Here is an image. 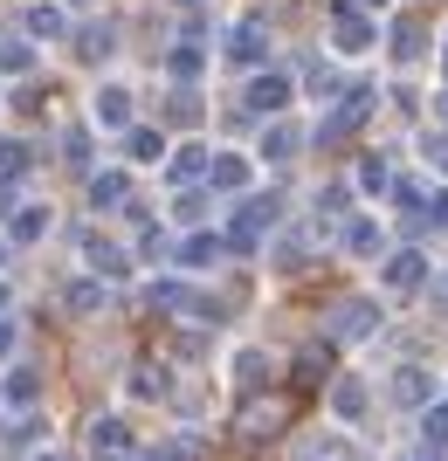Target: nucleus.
<instances>
[{"instance_id": "2eb2a0df", "label": "nucleus", "mask_w": 448, "mask_h": 461, "mask_svg": "<svg viewBox=\"0 0 448 461\" xmlns=\"http://www.w3.org/2000/svg\"><path fill=\"white\" fill-rule=\"evenodd\" d=\"M173 77H200V49H173Z\"/></svg>"}, {"instance_id": "f03ea898", "label": "nucleus", "mask_w": 448, "mask_h": 461, "mask_svg": "<svg viewBox=\"0 0 448 461\" xmlns=\"http://www.w3.org/2000/svg\"><path fill=\"white\" fill-rule=\"evenodd\" d=\"M366 111H372V90H352L345 104L332 111V124H325V138H352L359 124H366Z\"/></svg>"}, {"instance_id": "412c9836", "label": "nucleus", "mask_w": 448, "mask_h": 461, "mask_svg": "<svg viewBox=\"0 0 448 461\" xmlns=\"http://www.w3.org/2000/svg\"><path fill=\"white\" fill-rule=\"evenodd\" d=\"M442 69H448V49H442Z\"/></svg>"}, {"instance_id": "aec40b11", "label": "nucleus", "mask_w": 448, "mask_h": 461, "mask_svg": "<svg viewBox=\"0 0 448 461\" xmlns=\"http://www.w3.org/2000/svg\"><path fill=\"white\" fill-rule=\"evenodd\" d=\"M434 117H448V90H442V96H434Z\"/></svg>"}, {"instance_id": "dca6fc26", "label": "nucleus", "mask_w": 448, "mask_h": 461, "mask_svg": "<svg viewBox=\"0 0 448 461\" xmlns=\"http://www.w3.org/2000/svg\"><path fill=\"white\" fill-rule=\"evenodd\" d=\"M200 166H207V158H200V145H194V152H179V158H173V179H194Z\"/></svg>"}, {"instance_id": "7ed1b4c3", "label": "nucleus", "mask_w": 448, "mask_h": 461, "mask_svg": "<svg viewBox=\"0 0 448 461\" xmlns=\"http://www.w3.org/2000/svg\"><path fill=\"white\" fill-rule=\"evenodd\" d=\"M262 49H270V35H262V21H242L228 35V56L234 62H262Z\"/></svg>"}, {"instance_id": "f8f14e48", "label": "nucleus", "mask_w": 448, "mask_h": 461, "mask_svg": "<svg viewBox=\"0 0 448 461\" xmlns=\"http://www.w3.org/2000/svg\"><path fill=\"white\" fill-rule=\"evenodd\" d=\"M215 179H221V186H242V179H249V158H215Z\"/></svg>"}, {"instance_id": "4be33fe9", "label": "nucleus", "mask_w": 448, "mask_h": 461, "mask_svg": "<svg viewBox=\"0 0 448 461\" xmlns=\"http://www.w3.org/2000/svg\"><path fill=\"white\" fill-rule=\"evenodd\" d=\"M77 7H83V0H77Z\"/></svg>"}, {"instance_id": "ddd939ff", "label": "nucleus", "mask_w": 448, "mask_h": 461, "mask_svg": "<svg viewBox=\"0 0 448 461\" xmlns=\"http://www.w3.org/2000/svg\"><path fill=\"white\" fill-rule=\"evenodd\" d=\"M345 241H352L359 255H372V249H379V228H372V221H352V234H345Z\"/></svg>"}, {"instance_id": "9d476101", "label": "nucleus", "mask_w": 448, "mask_h": 461, "mask_svg": "<svg viewBox=\"0 0 448 461\" xmlns=\"http://www.w3.org/2000/svg\"><path fill=\"white\" fill-rule=\"evenodd\" d=\"M393 56H400V62L421 56V28H407V21H400V28H393Z\"/></svg>"}, {"instance_id": "a211bd4d", "label": "nucleus", "mask_w": 448, "mask_h": 461, "mask_svg": "<svg viewBox=\"0 0 448 461\" xmlns=\"http://www.w3.org/2000/svg\"><path fill=\"white\" fill-rule=\"evenodd\" d=\"M428 166H448V131H434V138H428Z\"/></svg>"}, {"instance_id": "423d86ee", "label": "nucleus", "mask_w": 448, "mask_h": 461, "mask_svg": "<svg viewBox=\"0 0 448 461\" xmlns=\"http://www.w3.org/2000/svg\"><path fill=\"white\" fill-rule=\"evenodd\" d=\"M387 283L393 289H414V283H421V255H393V262H387Z\"/></svg>"}, {"instance_id": "0eeeda50", "label": "nucleus", "mask_w": 448, "mask_h": 461, "mask_svg": "<svg viewBox=\"0 0 448 461\" xmlns=\"http://www.w3.org/2000/svg\"><path fill=\"white\" fill-rule=\"evenodd\" d=\"M97 111H104L97 124H124V111H132V96H124V90H104V96H97Z\"/></svg>"}, {"instance_id": "39448f33", "label": "nucleus", "mask_w": 448, "mask_h": 461, "mask_svg": "<svg viewBox=\"0 0 448 461\" xmlns=\"http://www.w3.org/2000/svg\"><path fill=\"white\" fill-rule=\"evenodd\" d=\"M428 372H421V366H407V372H400V379H393V393H400V400H407V406H421V400H428Z\"/></svg>"}, {"instance_id": "1a4fd4ad", "label": "nucleus", "mask_w": 448, "mask_h": 461, "mask_svg": "<svg viewBox=\"0 0 448 461\" xmlns=\"http://www.w3.org/2000/svg\"><path fill=\"white\" fill-rule=\"evenodd\" d=\"M421 434H428V447H448V406H428V420H421Z\"/></svg>"}, {"instance_id": "f3484780", "label": "nucleus", "mask_w": 448, "mask_h": 461, "mask_svg": "<svg viewBox=\"0 0 448 461\" xmlns=\"http://www.w3.org/2000/svg\"><path fill=\"white\" fill-rule=\"evenodd\" d=\"M359 406H366V393H359V385L345 379V385H338V413H359Z\"/></svg>"}, {"instance_id": "20e7f679", "label": "nucleus", "mask_w": 448, "mask_h": 461, "mask_svg": "<svg viewBox=\"0 0 448 461\" xmlns=\"http://www.w3.org/2000/svg\"><path fill=\"white\" fill-rule=\"evenodd\" d=\"M290 104V77H255L249 83V111H283Z\"/></svg>"}, {"instance_id": "9b49d317", "label": "nucleus", "mask_w": 448, "mask_h": 461, "mask_svg": "<svg viewBox=\"0 0 448 461\" xmlns=\"http://www.w3.org/2000/svg\"><path fill=\"white\" fill-rule=\"evenodd\" d=\"M262 152H270V158H290L297 152V131H290V124H276V131L262 138Z\"/></svg>"}, {"instance_id": "4468645a", "label": "nucleus", "mask_w": 448, "mask_h": 461, "mask_svg": "<svg viewBox=\"0 0 448 461\" xmlns=\"http://www.w3.org/2000/svg\"><path fill=\"white\" fill-rule=\"evenodd\" d=\"M0 69H7V77H21V69H28V49H21V41H7V49H0Z\"/></svg>"}, {"instance_id": "6ab92c4d", "label": "nucleus", "mask_w": 448, "mask_h": 461, "mask_svg": "<svg viewBox=\"0 0 448 461\" xmlns=\"http://www.w3.org/2000/svg\"><path fill=\"white\" fill-rule=\"evenodd\" d=\"M317 447H325V455H304V461H352V455H345V441H317Z\"/></svg>"}, {"instance_id": "f257e3e1", "label": "nucleus", "mask_w": 448, "mask_h": 461, "mask_svg": "<svg viewBox=\"0 0 448 461\" xmlns=\"http://www.w3.org/2000/svg\"><path fill=\"white\" fill-rule=\"evenodd\" d=\"M332 41H338V49H352V56H359V49H372V21L359 14L352 0H338V7H332Z\"/></svg>"}, {"instance_id": "6e6552de", "label": "nucleus", "mask_w": 448, "mask_h": 461, "mask_svg": "<svg viewBox=\"0 0 448 461\" xmlns=\"http://www.w3.org/2000/svg\"><path fill=\"white\" fill-rule=\"evenodd\" d=\"M338 330H345V338H359V330H372V310H366V303H345V310H338Z\"/></svg>"}]
</instances>
